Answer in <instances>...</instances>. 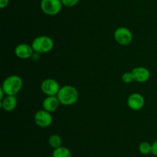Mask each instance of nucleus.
<instances>
[{
    "label": "nucleus",
    "instance_id": "obj_1",
    "mask_svg": "<svg viewBox=\"0 0 157 157\" xmlns=\"http://www.w3.org/2000/svg\"><path fill=\"white\" fill-rule=\"evenodd\" d=\"M57 96L61 105L71 106L78 102L79 99V92L74 86L71 85H65L61 87Z\"/></svg>",
    "mask_w": 157,
    "mask_h": 157
},
{
    "label": "nucleus",
    "instance_id": "obj_2",
    "mask_svg": "<svg viewBox=\"0 0 157 157\" xmlns=\"http://www.w3.org/2000/svg\"><path fill=\"white\" fill-rule=\"evenodd\" d=\"M22 86V78L18 75H12L3 81L1 88L6 93V95H15L20 92Z\"/></svg>",
    "mask_w": 157,
    "mask_h": 157
},
{
    "label": "nucleus",
    "instance_id": "obj_3",
    "mask_svg": "<svg viewBox=\"0 0 157 157\" xmlns=\"http://www.w3.org/2000/svg\"><path fill=\"white\" fill-rule=\"evenodd\" d=\"M32 46L35 52L42 54L50 52L54 47V41L47 35H40L32 41Z\"/></svg>",
    "mask_w": 157,
    "mask_h": 157
},
{
    "label": "nucleus",
    "instance_id": "obj_4",
    "mask_svg": "<svg viewBox=\"0 0 157 157\" xmlns=\"http://www.w3.org/2000/svg\"><path fill=\"white\" fill-rule=\"evenodd\" d=\"M61 0H41L40 7L45 15H55L59 13L62 9Z\"/></svg>",
    "mask_w": 157,
    "mask_h": 157
},
{
    "label": "nucleus",
    "instance_id": "obj_5",
    "mask_svg": "<svg viewBox=\"0 0 157 157\" xmlns=\"http://www.w3.org/2000/svg\"><path fill=\"white\" fill-rule=\"evenodd\" d=\"M113 37L115 41L122 46H127L133 41V33L127 27L117 28L115 30Z\"/></svg>",
    "mask_w": 157,
    "mask_h": 157
},
{
    "label": "nucleus",
    "instance_id": "obj_6",
    "mask_svg": "<svg viewBox=\"0 0 157 157\" xmlns=\"http://www.w3.org/2000/svg\"><path fill=\"white\" fill-rule=\"evenodd\" d=\"M61 86L59 83L54 78H46L41 84V90L47 96H53L58 95Z\"/></svg>",
    "mask_w": 157,
    "mask_h": 157
},
{
    "label": "nucleus",
    "instance_id": "obj_7",
    "mask_svg": "<svg viewBox=\"0 0 157 157\" xmlns=\"http://www.w3.org/2000/svg\"><path fill=\"white\" fill-rule=\"evenodd\" d=\"M34 120L37 126L41 128H47L52 125L53 118L51 115V112L42 109L39 110L34 115Z\"/></svg>",
    "mask_w": 157,
    "mask_h": 157
},
{
    "label": "nucleus",
    "instance_id": "obj_8",
    "mask_svg": "<svg viewBox=\"0 0 157 157\" xmlns=\"http://www.w3.org/2000/svg\"><path fill=\"white\" fill-rule=\"evenodd\" d=\"M127 105L132 110H140L145 105V99L141 94L135 92L128 97Z\"/></svg>",
    "mask_w": 157,
    "mask_h": 157
},
{
    "label": "nucleus",
    "instance_id": "obj_9",
    "mask_svg": "<svg viewBox=\"0 0 157 157\" xmlns=\"http://www.w3.org/2000/svg\"><path fill=\"white\" fill-rule=\"evenodd\" d=\"M33 48L32 45L26 44V43H21L18 44L15 49V54L18 58L21 59H27V58H32L34 55Z\"/></svg>",
    "mask_w": 157,
    "mask_h": 157
},
{
    "label": "nucleus",
    "instance_id": "obj_10",
    "mask_svg": "<svg viewBox=\"0 0 157 157\" xmlns=\"http://www.w3.org/2000/svg\"><path fill=\"white\" fill-rule=\"evenodd\" d=\"M133 73L134 81L137 83H146L150 78V72L147 68L144 66H138L131 71Z\"/></svg>",
    "mask_w": 157,
    "mask_h": 157
},
{
    "label": "nucleus",
    "instance_id": "obj_11",
    "mask_svg": "<svg viewBox=\"0 0 157 157\" xmlns=\"http://www.w3.org/2000/svg\"><path fill=\"white\" fill-rule=\"evenodd\" d=\"M60 104L61 103H60V101L57 95L47 96L43 101L42 107L44 110L48 111V112H53L58 109Z\"/></svg>",
    "mask_w": 157,
    "mask_h": 157
},
{
    "label": "nucleus",
    "instance_id": "obj_12",
    "mask_svg": "<svg viewBox=\"0 0 157 157\" xmlns=\"http://www.w3.org/2000/svg\"><path fill=\"white\" fill-rule=\"evenodd\" d=\"M18 99L15 95H6L1 100V106L6 112H12L16 108Z\"/></svg>",
    "mask_w": 157,
    "mask_h": 157
},
{
    "label": "nucleus",
    "instance_id": "obj_13",
    "mask_svg": "<svg viewBox=\"0 0 157 157\" xmlns=\"http://www.w3.org/2000/svg\"><path fill=\"white\" fill-rule=\"evenodd\" d=\"M52 157H72V154L67 148L61 146L54 149L52 152Z\"/></svg>",
    "mask_w": 157,
    "mask_h": 157
},
{
    "label": "nucleus",
    "instance_id": "obj_14",
    "mask_svg": "<svg viewBox=\"0 0 157 157\" xmlns=\"http://www.w3.org/2000/svg\"><path fill=\"white\" fill-rule=\"evenodd\" d=\"M48 143L51 146V147L53 148L54 149L59 148L61 146V143H62V140L61 138L57 134H53L51 135L48 139Z\"/></svg>",
    "mask_w": 157,
    "mask_h": 157
},
{
    "label": "nucleus",
    "instance_id": "obj_15",
    "mask_svg": "<svg viewBox=\"0 0 157 157\" xmlns=\"http://www.w3.org/2000/svg\"><path fill=\"white\" fill-rule=\"evenodd\" d=\"M139 151L144 155L152 153V145L148 142H143L140 144Z\"/></svg>",
    "mask_w": 157,
    "mask_h": 157
},
{
    "label": "nucleus",
    "instance_id": "obj_16",
    "mask_svg": "<svg viewBox=\"0 0 157 157\" xmlns=\"http://www.w3.org/2000/svg\"><path fill=\"white\" fill-rule=\"evenodd\" d=\"M122 81L125 83H130L133 81H134V78L132 72H126L122 75Z\"/></svg>",
    "mask_w": 157,
    "mask_h": 157
},
{
    "label": "nucleus",
    "instance_id": "obj_17",
    "mask_svg": "<svg viewBox=\"0 0 157 157\" xmlns=\"http://www.w3.org/2000/svg\"><path fill=\"white\" fill-rule=\"evenodd\" d=\"M80 0H61L63 6L67 8H71L77 6Z\"/></svg>",
    "mask_w": 157,
    "mask_h": 157
},
{
    "label": "nucleus",
    "instance_id": "obj_18",
    "mask_svg": "<svg viewBox=\"0 0 157 157\" xmlns=\"http://www.w3.org/2000/svg\"><path fill=\"white\" fill-rule=\"evenodd\" d=\"M152 153H153L155 156H157V140H156V141L152 144Z\"/></svg>",
    "mask_w": 157,
    "mask_h": 157
},
{
    "label": "nucleus",
    "instance_id": "obj_19",
    "mask_svg": "<svg viewBox=\"0 0 157 157\" xmlns=\"http://www.w3.org/2000/svg\"><path fill=\"white\" fill-rule=\"evenodd\" d=\"M9 3V0H0V9H5Z\"/></svg>",
    "mask_w": 157,
    "mask_h": 157
}]
</instances>
